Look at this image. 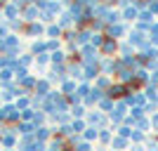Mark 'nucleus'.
Instances as JSON below:
<instances>
[{"instance_id":"obj_1","label":"nucleus","mask_w":158,"mask_h":151,"mask_svg":"<svg viewBox=\"0 0 158 151\" xmlns=\"http://www.w3.org/2000/svg\"><path fill=\"white\" fill-rule=\"evenodd\" d=\"M102 50H104L106 54H113L116 50H118V45H116V40H113V38H106L104 45H102Z\"/></svg>"},{"instance_id":"obj_2","label":"nucleus","mask_w":158,"mask_h":151,"mask_svg":"<svg viewBox=\"0 0 158 151\" xmlns=\"http://www.w3.org/2000/svg\"><path fill=\"white\" fill-rule=\"evenodd\" d=\"M26 33H28V36H40V33H43V26L35 24V21H31V24L26 26Z\"/></svg>"},{"instance_id":"obj_3","label":"nucleus","mask_w":158,"mask_h":151,"mask_svg":"<svg viewBox=\"0 0 158 151\" xmlns=\"http://www.w3.org/2000/svg\"><path fill=\"white\" fill-rule=\"evenodd\" d=\"M24 17H26L28 21H33L35 17H38V10H35V7H26V12H24Z\"/></svg>"},{"instance_id":"obj_4","label":"nucleus","mask_w":158,"mask_h":151,"mask_svg":"<svg viewBox=\"0 0 158 151\" xmlns=\"http://www.w3.org/2000/svg\"><path fill=\"white\" fill-rule=\"evenodd\" d=\"M5 14H7V19H17V7H14V5H7L5 7Z\"/></svg>"},{"instance_id":"obj_5","label":"nucleus","mask_w":158,"mask_h":151,"mask_svg":"<svg viewBox=\"0 0 158 151\" xmlns=\"http://www.w3.org/2000/svg\"><path fill=\"white\" fill-rule=\"evenodd\" d=\"M123 94H125V87H123V85L111 87V97H123Z\"/></svg>"},{"instance_id":"obj_6","label":"nucleus","mask_w":158,"mask_h":151,"mask_svg":"<svg viewBox=\"0 0 158 151\" xmlns=\"http://www.w3.org/2000/svg\"><path fill=\"white\" fill-rule=\"evenodd\" d=\"M102 120H104V118H102V113H99V111H92V113H90V123H92V125L102 123Z\"/></svg>"},{"instance_id":"obj_7","label":"nucleus","mask_w":158,"mask_h":151,"mask_svg":"<svg viewBox=\"0 0 158 151\" xmlns=\"http://www.w3.org/2000/svg\"><path fill=\"white\" fill-rule=\"evenodd\" d=\"M10 76H12V71H10V69H2V71H0V80H2V83H7V80H10Z\"/></svg>"},{"instance_id":"obj_8","label":"nucleus","mask_w":158,"mask_h":151,"mask_svg":"<svg viewBox=\"0 0 158 151\" xmlns=\"http://www.w3.org/2000/svg\"><path fill=\"white\" fill-rule=\"evenodd\" d=\"M35 137H38V142H43V139L50 137V130H45V128H43V130H38V135H35Z\"/></svg>"},{"instance_id":"obj_9","label":"nucleus","mask_w":158,"mask_h":151,"mask_svg":"<svg viewBox=\"0 0 158 151\" xmlns=\"http://www.w3.org/2000/svg\"><path fill=\"white\" fill-rule=\"evenodd\" d=\"M94 73H97V66H92V64H90V66L85 69V76H87V78H92Z\"/></svg>"},{"instance_id":"obj_10","label":"nucleus","mask_w":158,"mask_h":151,"mask_svg":"<svg viewBox=\"0 0 158 151\" xmlns=\"http://www.w3.org/2000/svg\"><path fill=\"white\" fill-rule=\"evenodd\" d=\"M52 61H54V64H61V61H64V54H61V52H54L52 54Z\"/></svg>"},{"instance_id":"obj_11","label":"nucleus","mask_w":158,"mask_h":151,"mask_svg":"<svg viewBox=\"0 0 158 151\" xmlns=\"http://www.w3.org/2000/svg\"><path fill=\"white\" fill-rule=\"evenodd\" d=\"M123 146H127V142H125V139H123V137H120V139H116V149H123Z\"/></svg>"},{"instance_id":"obj_12","label":"nucleus","mask_w":158,"mask_h":151,"mask_svg":"<svg viewBox=\"0 0 158 151\" xmlns=\"http://www.w3.org/2000/svg\"><path fill=\"white\" fill-rule=\"evenodd\" d=\"M61 90H64V92H73V83H69V80H66V83H64V87H61Z\"/></svg>"},{"instance_id":"obj_13","label":"nucleus","mask_w":158,"mask_h":151,"mask_svg":"<svg viewBox=\"0 0 158 151\" xmlns=\"http://www.w3.org/2000/svg\"><path fill=\"white\" fill-rule=\"evenodd\" d=\"M69 73H71V76H78L80 69H78V66H69Z\"/></svg>"},{"instance_id":"obj_14","label":"nucleus","mask_w":158,"mask_h":151,"mask_svg":"<svg viewBox=\"0 0 158 151\" xmlns=\"http://www.w3.org/2000/svg\"><path fill=\"white\" fill-rule=\"evenodd\" d=\"M21 66H26V64H31V54H26V57H21V61H19Z\"/></svg>"},{"instance_id":"obj_15","label":"nucleus","mask_w":158,"mask_h":151,"mask_svg":"<svg viewBox=\"0 0 158 151\" xmlns=\"http://www.w3.org/2000/svg\"><path fill=\"white\" fill-rule=\"evenodd\" d=\"M47 33H50V36H59V28H57V26H50V28H47Z\"/></svg>"},{"instance_id":"obj_16","label":"nucleus","mask_w":158,"mask_h":151,"mask_svg":"<svg viewBox=\"0 0 158 151\" xmlns=\"http://www.w3.org/2000/svg\"><path fill=\"white\" fill-rule=\"evenodd\" d=\"M111 106H113V104L109 102V99H106V102H102V109H106V111H111Z\"/></svg>"},{"instance_id":"obj_17","label":"nucleus","mask_w":158,"mask_h":151,"mask_svg":"<svg viewBox=\"0 0 158 151\" xmlns=\"http://www.w3.org/2000/svg\"><path fill=\"white\" fill-rule=\"evenodd\" d=\"M2 36H7V26H0V38Z\"/></svg>"},{"instance_id":"obj_18","label":"nucleus","mask_w":158,"mask_h":151,"mask_svg":"<svg viewBox=\"0 0 158 151\" xmlns=\"http://www.w3.org/2000/svg\"><path fill=\"white\" fill-rule=\"evenodd\" d=\"M153 125H156V128H158V116H153Z\"/></svg>"},{"instance_id":"obj_19","label":"nucleus","mask_w":158,"mask_h":151,"mask_svg":"<svg viewBox=\"0 0 158 151\" xmlns=\"http://www.w3.org/2000/svg\"><path fill=\"white\" fill-rule=\"evenodd\" d=\"M132 151H142V149H139V146H135V149H132Z\"/></svg>"}]
</instances>
